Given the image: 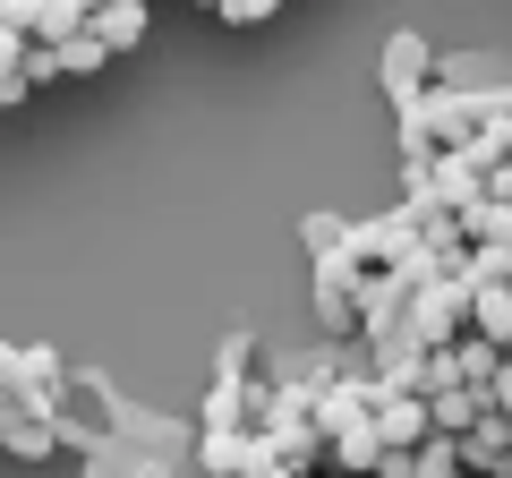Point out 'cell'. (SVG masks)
I'll return each mask as SVG.
<instances>
[{
    "mask_svg": "<svg viewBox=\"0 0 512 478\" xmlns=\"http://www.w3.org/2000/svg\"><path fill=\"white\" fill-rule=\"evenodd\" d=\"M410 257H419V222H410L402 205L350 222V265H359V274H402Z\"/></svg>",
    "mask_w": 512,
    "mask_h": 478,
    "instance_id": "1",
    "label": "cell"
},
{
    "mask_svg": "<svg viewBox=\"0 0 512 478\" xmlns=\"http://www.w3.org/2000/svg\"><path fill=\"white\" fill-rule=\"evenodd\" d=\"M461 333H470V291H461V282H419V299H410V342L453 350Z\"/></svg>",
    "mask_w": 512,
    "mask_h": 478,
    "instance_id": "2",
    "label": "cell"
},
{
    "mask_svg": "<svg viewBox=\"0 0 512 478\" xmlns=\"http://www.w3.org/2000/svg\"><path fill=\"white\" fill-rule=\"evenodd\" d=\"M436 60H444V52H436L427 35H393V43H384V94H393V111H402V120L427 103V86H436Z\"/></svg>",
    "mask_w": 512,
    "mask_h": 478,
    "instance_id": "3",
    "label": "cell"
},
{
    "mask_svg": "<svg viewBox=\"0 0 512 478\" xmlns=\"http://www.w3.org/2000/svg\"><path fill=\"white\" fill-rule=\"evenodd\" d=\"M359 291H367V274L350 257H325L316 265V325L333 333V342H359Z\"/></svg>",
    "mask_w": 512,
    "mask_h": 478,
    "instance_id": "4",
    "label": "cell"
},
{
    "mask_svg": "<svg viewBox=\"0 0 512 478\" xmlns=\"http://www.w3.org/2000/svg\"><path fill=\"white\" fill-rule=\"evenodd\" d=\"M376 402H384V393H376V376H342V385H333V393H316V427H325V444L333 436H359V427H376Z\"/></svg>",
    "mask_w": 512,
    "mask_h": 478,
    "instance_id": "5",
    "label": "cell"
},
{
    "mask_svg": "<svg viewBox=\"0 0 512 478\" xmlns=\"http://www.w3.org/2000/svg\"><path fill=\"white\" fill-rule=\"evenodd\" d=\"M256 461H274L256 427H205V436H197V470L205 478H248Z\"/></svg>",
    "mask_w": 512,
    "mask_h": 478,
    "instance_id": "6",
    "label": "cell"
},
{
    "mask_svg": "<svg viewBox=\"0 0 512 478\" xmlns=\"http://www.w3.org/2000/svg\"><path fill=\"white\" fill-rule=\"evenodd\" d=\"M0 453H9V461H52L60 453V427L35 419V410H18L9 393H0Z\"/></svg>",
    "mask_w": 512,
    "mask_h": 478,
    "instance_id": "7",
    "label": "cell"
},
{
    "mask_svg": "<svg viewBox=\"0 0 512 478\" xmlns=\"http://www.w3.org/2000/svg\"><path fill=\"white\" fill-rule=\"evenodd\" d=\"M427 436H436V427H427V402H410V393H384L376 402V444L384 453H419Z\"/></svg>",
    "mask_w": 512,
    "mask_h": 478,
    "instance_id": "8",
    "label": "cell"
},
{
    "mask_svg": "<svg viewBox=\"0 0 512 478\" xmlns=\"http://www.w3.org/2000/svg\"><path fill=\"white\" fill-rule=\"evenodd\" d=\"M461 470L470 478H504L512 470V419H478L470 436H461Z\"/></svg>",
    "mask_w": 512,
    "mask_h": 478,
    "instance_id": "9",
    "label": "cell"
},
{
    "mask_svg": "<svg viewBox=\"0 0 512 478\" xmlns=\"http://www.w3.org/2000/svg\"><path fill=\"white\" fill-rule=\"evenodd\" d=\"M146 26H154V18H146V0H103L86 35L103 43V52H137V43H146Z\"/></svg>",
    "mask_w": 512,
    "mask_h": 478,
    "instance_id": "10",
    "label": "cell"
},
{
    "mask_svg": "<svg viewBox=\"0 0 512 478\" xmlns=\"http://www.w3.org/2000/svg\"><path fill=\"white\" fill-rule=\"evenodd\" d=\"M94 26V9H77V0H52V9H26V43H43V52H69L77 35Z\"/></svg>",
    "mask_w": 512,
    "mask_h": 478,
    "instance_id": "11",
    "label": "cell"
},
{
    "mask_svg": "<svg viewBox=\"0 0 512 478\" xmlns=\"http://www.w3.org/2000/svg\"><path fill=\"white\" fill-rule=\"evenodd\" d=\"M367 376H376V393H410V402H427V350H419V342L367 359Z\"/></svg>",
    "mask_w": 512,
    "mask_h": 478,
    "instance_id": "12",
    "label": "cell"
},
{
    "mask_svg": "<svg viewBox=\"0 0 512 478\" xmlns=\"http://www.w3.org/2000/svg\"><path fill=\"white\" fill-rule=\"evenodd\" d=\"M478 419H495V410H487V393H470V385H453V393H436V402H427V427H436L444 444H461Z\"/></svg>",
    "mask_w": 512,
    "mask_h": 478,
    "instance_id": "13",
    "label": "cell"
},
{
    "mask_svg": "<svg viewBox=\"0 0 512 478\" xmlns=\"http://www.w3.org/2000/svg\"><path fill=\"white\" fill-rule=\"evenodd\" d=\"M453 368H461V385H470V393H487L495 376H504V350H495L487 333H461V342H453Z\"/></svg>",
    "mask_w": 512,
    "mask_h": 478,
    "instance_id": "14",
    "label": "cell"
},
{
    "mask_svg": "<svg viewBox=\"0 0 512 478\" xmlns=\"http://www.w3.org/2000/svg\"><path fill=\"white\" fill-rule=\"evenodd\" d=\"M410 478H470V470H461V444H444V436H427L419 453H410Z\"/></svg>",
    "mask_w": 512,
    "mask_h": 478,
    "instance_id": "15",
    "label": "cell"
},
{
    "mask_svg": "<svg viewBox=\"0 0 512 478\" xmlns=\"http://www.w3.org/2000/svg\"><path fill=\"white\" fill-rule=\"evenodd\" d=\"M94 69H111V52H103L94 35H77L69 52H60V77H94Z\"/></svg>",
    "mask_w": 512,
    "mask_h": 478,
    "instance_id": "16",
    "label": "cell"
},
{
    "mask_svg": "<svg viewBox=\"0 0 512 478\" xmlns=\"http://www.w3.org/2000/svg\"><path fill=\"white\" fill-rule=\"evenodd\" d=\"M214 18H222V26H265L274 9H265V0H214Z\"/></svg>",
    "mask_w": 512,
    "mask_h": 478,
    "instance_id": "17",
    "label": "cell"
},
{
    "mask_svg": "<svg viewBox=\"0 0 512 478\" xmlns=\"http://www.w3.org/2000/svg\"><path fill=\"white\" fill-rule=\"evenodd\" d=\"M18 69H26V86H52V77H60V52H43V43H26V60H18Z\"/></svg>",
    "mask_w": 512,
    "mask_h": 478,
    "instance_id": "18",
    "label": "cell"
},
{
    "mask_svg": "<svg viewBox=\"0 0 512 478\" xmlns=\"http://www.w3.org/2000/svg\"><path fill=\"white\" fill-rule=\"evenodd\" d=\"M26 94H35V86H26V69H0V111H18Z\"/></svg>",
    "mask_w": 512,
    "mask_h": 478,
    "instance_id": "19",
    "label": "cell"
},
{
    "mask_svg": "<svg viewBox=\"0 0 512 478\" xmlns=\"http://www.w3.org/2000/svg\"><path fill=\"white\" fill-rule=\"evenodd\" d=\"M248 478H299V470H282V461H256V470Z\"/></svg>",
    "mask_w": 512,
    "mask_h": 478,
    "instance_id": "20",
    "label": "cell"
}]
</instances>
